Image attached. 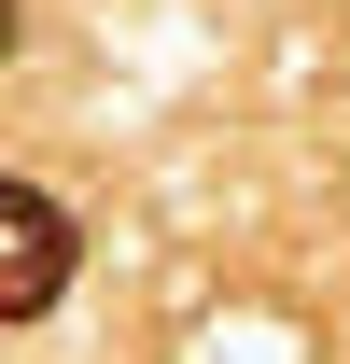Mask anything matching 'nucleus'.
<instances>
[{
	"label": "nucleus",
	"mask_w": 350,
	"mask_h": 364,
	"mask_svg": "<svg viewBox=\"0 0 350 364\" xmlns=\"http://www.w3.org/2000/svg\"><path fill=\"white\" fill-rule=\"evenodd\" d=\"M70 280V210L43 182H0V322H43Z\"/></svg>",
	"instance_id": "obj_1"
}]
</instances>
